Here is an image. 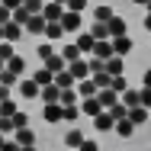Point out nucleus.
I'll return each instance as SVG.
<instances>
[{
	"mask_svg": "<svg viewBox=\"0 0 151 151\" xmlns=\"http://www.w3.org/2000/svg\"><path fill=\"white\" fill-rule=\"evenodd\" d=\"M68 71H71L77 81H87V77H90V58H77V61H71V64H68Z\"/></svg>",
	"mask_w": 151,
	"mask_h": 151,
	"instance_id": "nucleus-1",
	"label": "nucleus"
},
{
	"mask_svg": "<svg viewBox=\"0 0 151 151\" xmlns=\"http://www.w3.org/2000/svg\"><path fill=\"white\" fill-rule=\"evenodd\" d=\"M64 13H68V10L61 6L58 0H52V3H45V10H42V16H45L48 23H61V19H64Z\"/></svg>",
	"mask_w": 151,
	"mask_h": 151,
	"instance_id": "nucleus-2",
	"label": "nucleus"
},
{
	"mask_svg": "<svg viewBox=\"0 0 151 151\" xmlns=\"http://www.w3.org/2000/svg\"><path fill=\"white\" fill-rule=\"evenodd\" d=\"M77 93H81V100H93V96L100 93V84H96L93 77H87V81H77Z\"/></svg>",
	"mask_w": 151,
	"mask_h": 151,
	"instance_id": "nucleus-3",
	"label": "nucleus"
},
{
	"mask_svg": "<svg viewBox=\"0 0 151 151\" xmlns=\"http://www.w3.org/2000/svg\"><path fill=\"white\" fill-rule=\"evenodd\" d=\"M81 113H84V116H90V119H96V116H100V113H106V109H103L100 96H93V100H81Z\"/></svg>",
	"mask_w": 151,
	"mask_h": 151,
	"instance_id": "nucleus-4",
	"label": "nucleus"
},
{
	"mask_svg": "<svg viewBox=\"0 0 151 151\" xmlns=\"http://www.w3.org/2000/svg\"><path fill=\"white\" fill-rule=\"evenodd\" d=\"M42 116H45V122H64V106L61 103H45Z\"/></svg>",
	"mask_w": 151,
	"mask_h": 151,
	"instance_id": "nucleus-5",
	"label": "nucleus"
},
{
	"mask_svg": "<svg viewBox=\"0 0 151 151\" xmlns=\"http://www.w3.org/2000/svg\"><path fill=\"white\" fill-rule=\"evenodd\" d=\"M84 142H87V138H84V132H81V129H68V132H64V148L77 151Z\"/></svg>",
	"mask_w": 151,
	"mask_h": 151,
	"instance_id": "nucleus-6",
	"label": "nucleus"
},
{
	"mask_svg": "<svg viewBox=\"0 0 151 151\" xmlns=\"http://www.w3.org/2000/svg\"><path fill=\"white\" fill-rule=\"evenodd\" d=\"M19 93H23V100H39L42 96V87L29 77V81H19Z\"/></svg>",
	"mask_w": 151,
	"mask_h": 151,
	"instance_id": "nucleus-7",
	"label": "nucleus"
},
{
	"mask_svg": "<svg viewBox=\"0 0 151 151\" xmlns=\"http://www.w3.org/2000/svg\"><path fill=\"white\" fill-rule=\"evenodd\" d=\"M93 129H100V132H113L116 129V116L106 109V113H100L96 119H93Z\"/></svg>",
	"mask_w": 151,
	"mask_h": 151,
	"instance_id": "nucleus-8",
	"label": "nucleus"
},
{
	"mask_svg": "<svg viewBox=\"0 0 151 151\" xmlns=\"http://www.w3.org/2000/svg\"><path fill=\"white\" fill-rule=\"evenodd\" d=\"M45 29H48V19L42 13H35L29 23H26V32H32V35H45Z\"/></svg>",
	"mask_w": 151,
	"mask_h": 151,
	"instance_id": "nucleus-9",
	"label": "nucleus"
},
{
	"mask_svg": "<svg viewBox=\"0 0 151 151\" xmlns=\"http://www.w3.org/2000/svg\"><path fill=\"white\" fill-rule=\"evenodd\" d=\"M113 55H116V48H113V39H106V42H96V45H93V58L109 61Z\"/></svg>",
	"mask_w": 151,
	"mask_h": 151,
	"instance_id": "nucleus-10",
	"label": "nucleus"
},
{
	"mask_svg": "<svg viewBox=\"0 0 151 151\" xmlns=\"http://www.w3.org/2000/svg\"><path fill=\"white\" fill-rule=\"evenodd\" d=\"M61 26H64V32H81V26H84V19H81V13H64V19H61Z\"/></svg>",
	"mask_w": 151,
	"mask_h": 151,
	"instance_id": "nucleus-11",
	"label": "nucleus"
},
{
	"mask_svg": "<svg viewBox=\"0 0 151 151\" xmlns=\"http://www.w3.org/2000/svg\"><path fill=\"white\" fill-rule=\"evenodd\" d=\"M96 96H100V103H103V109H113V106H116V103H119L122 96L116 90H113V87H103V90L96 93Z\"/></svg>",
	"mask_w": 151,
	"mask_h": 151,
	"instance_id": "nucleus-12",
	"label": "nucleus"
},
{
	"mask_svg": "<svg viewBox=\"0 0 151 151\" xmlns=\"http://www.w3.org/2000/svg\"><path fill=\"white\" fill-rule=\"evenodd\" d=\"M19 39H23V26H19V23H6V26H3V42H13V45H16Z\"/></svg>",
	"mask_w": 151,
	"mask_h": 151,
	"instance_id": "nucleus-13",
	"label": "nucleus"
},
{
	"mask_svg": "<svg viewBox=\"0 0 151 151\" xmlns=\"http://www.w3.org/2000/svg\"><path fill=\"white\" fill-rule=\"evenodd\" d=\"M55 84H58L61 90H74V87H77V77H74L71 71H61V74H55Z\"/></svg>",
	"mask_w": 151,
	"mask_h": 151,
	"instance_id": "nucleus-14",
	"label": "nucleus"
},
{
	"mask_svg": "<svg viewBox=\"0 0 151 151\" xmlns=\"http://www.w3.org/2000/svg\"><path fill=\"white\" fill-rule=\"evenodd\" d=\"M13 138H16V145H19V148L35 145V132H32V129H19V132H13Z\"/></svg>",
	"mask_w": 151,
	"mask_h": 151,
	"instance_id": "nucleus-15",
	"label": "nucleus"
},
{
	"mask_svg": "<svg viewBox=\"0 0 151 151\" xmlns=\"http://www.w3.org/2000/svg\"><path fill=\"white\" fill-rule=\"evenodd\" d=\"M90 35L96 42H106V39H113L109 35V23H90Z\"/></svg>",
	"mask_w": 151,
	"mask_h": 151,
	"instance_id": "nucleus-16",
	"label": "nucleus"
},
{
	"mask_svg": "<svg viewBox=\"0 0 151 151\" xmlns=\"http://www.w3.org/2000/svg\"><path fill=\"white\" fill-rule=\"evenodd\" d=\"M39 100H45V103H61V87H58V84L42 87V96H39Z\"/></svg>",
	"mask_w": 151,
	"mask_h": 151,
	"instance_id": "nucleus-17",
	"label": "nucleus"
},
{
	"mask_svg": "<svg viewBox=\"0 0 151 151\" xmlns=\"http://www.w3.org/2000/svg\"><path fill=\"white\" fill-rule=\"evenodd\" d=\"M93 45H96V39H93L90 32H81V35H77V48H81L84 55H93Z\"/></svg>",
	"mask_w": 151,
	"mask_h": 151,
	"instance_id": "nucleus-18",
	"label": "nucleus"
},
{
	"mask_svg": "<svg viewBox=\"0 0 151 151\" xmlns=\"http://www.w3.org/2000/svg\"><path fill=\"white\" fill-rule=\"evenodd\" d=\"M113 48H116V55H119V58H125V55L132 52V39H129V35H119V39H113Z\"/></svg>",
	"mask_w": 151,
	"mask_h": 151,
	"instance_id": "nucleus-19",
	"label": "nucleus"
},
{
	"mask_svg": "<svg viewBox=\"0 0 151 151\" xmlns=\"http://www.w3.org/2000/svg\"><path fill=\"white\" fill-rule=\"evenodd\" d=\"M32 81H35L39 87H48V84H55V74H52L48 68H39V71L32 74Z\"/></svg>",
	"mask_w": 151,
	"mask_h": 151,
	"instance_id": "nucleus-20",
	"label": "nucleus"
},
{
	"mask_svg": "<svg viewBox=\"0 0 151 151\" xmlns=\"http://www.w3.org/2000/svg\"><path fill=\"white\" fill-rule=\"evenodd\" d=\"M125 29H129V26H125V19H122V16H113V19H109V35H113V39L125 35Z\"/></svg>",
	"mask_w": 151,
	"mask_h": 151,
	"instance_id": "nucleus-21",
	"label": "nucleus"
},
{
	"mask_svg": "<svg viewBox=\"0 0 151 151\" xmlns=\"http://www.w3.org/2000/svg\"><path fill=\"white\" fill-rule=\"evenodd\" d=\"M45 68H48L52 74H61V71H68V61L61 58V55H52V58L45 61Z\"/></svg>",
	"mask_w": 151,
	"mask_h": 151,
	"instance_id": "nucleus-22",
	"label": "nucleus"
},
{
	"mask_svg": "<svg viewBox=\"0 0 151 151\" xmlns=\"http://www.w3.org/2000/svg\"><path fill=\"white\" fill-rule=\"evenodd\" d=\"M81 55H84V52L77 48V42H71V45H64V48H61V58L68 61V64H71V61H77Z\"/></svg>",
	"mask_w": 151,
	"mask_h": 151,
	"instance_id": "nucleus-23",
	"label": "nucleus"
},
{
	"mask_svg": "<svg viewBox=\"0 0 151 151\" xmlns=\"http://www.w3.org/2000/svg\"><path fill=\"white\" fill-rule=\"evenodd\" d=\"M122 103H125L129 109L142 106V90H125V93H122Z\"/></svg>",
	"mask_w": 151,
	"mask_h": 151,
	"instance_id": "nucleus-24",
	"label": "nucleus"
},
{
	"mask_svg": "<svg viewBox=\"0 0 151 151\" xmlns=\"http://www.w3.org/2000/svg\"><path fill=\"white\" fill-rule=\"evenodd\" d=\"M132 132H135V122L132 119H119L116 122V135H119V138H129Z\"/></svg>",
	"mask_w": 151,
	"mask_h": 151,
	"instance_id": "nucleus-25",
	"label": "nucleus"
},
{
	"mask_svg": "<svg viewBox=\"0 0 151 151\" xmlns=\"http://www.w3.org/2000/svg\"><path fill=\"white\" fill-rule=\"evenodd\" d=\"M77 103H81L77 87H74V90H61V106H77Z\"/></svg>",
	"mask_w": 151,
	"mask_h": 151,
	"instance_id": "nucleus-26",
	"label": "nucleus"
},
{
	"mask_svg": "<svg viewBox=\"0 0 151 151\" xmlns=\"http://www.w3.org/2000/svg\"><path fill=\"white\" fill-rule=\"evenodd\" d=\"M129 119L135 122V125H145L148 122V109L145 106H135V109H129Z\"/></svg>",
	"mask_w": 151,
	"mask_h": 151,
	"instance_id": "nucleus-27",
	"label": "nucleus"
},
{
	"mask_svg": "<svg viewBox=\"0 0 151 151\" xmlns=\"http://www.w3.org/2000/svg\"><path fill=\"white\" fill-rule=\"evenodd\" d=\"M122 71H125V64H122L119 55H113V58L106 61V74H113V77H116V74H122Z\"/></svg>",
	"mask_w": 151,
	"mask_h": 151,
	"instance_id": "nucleus-28",
	"label": "nucleus"
},
{
	"mask_svg": "<svg viewBox=\"0 0 151 151\" xmlns=\"http://www.w3.org/2000/svg\"><path fill=\"white\" fill-rule=\"evenodd\" d=\"M113 16H116L113 6H96V10H93V19H96V23H109Z\"/></svg>",
	"mask_w": 151,
	"mask_h": 151,
	"instance_id": "nucleus-29",
	"label": "nucleus"
},
{
	"mask_svg": "<svg viewBox=\"0 0 151 151\" xmlns=\"http://www.w3.org/2000/svg\"><path fill=\"white\" fill-rule=\"evenodd\" d=\"M6 71H10V74H16V77H19V74H23V71H26V61L19 58V55H16V58H10V61H6Z\"/></svg>",
	"mask_w": 151,
	"mask_h": 151,
	"instance_id": "nucleus-30",
	"label": "nucleus"
},
{
	"mask_svg": "<svg viewBox=\"0 0 151 151\" xmlns=\"http://www.w3.org/2000/svg\"><path fill=\"white\" fill-rule=\"evenodd\" d=\"M61 35H64V26H61V23H48L45 39H48V42H55V39H61Z\"/></svg>",
	"mask_w": 151,
	"mask_h": 151,
	"instance_id": "nucleus-31",
	"label": "nucleus"
},
{
	"mask_svg": "<svg viewBox=\"0 0 151 151\" xmlns=\"http://www.w3.org/2000/svg\"><path fill=\"white\" fill-rule=\"evenodd\" d=\"M29 19H32V13L26 10V6H19V10H13V23H19L23 29H26V23H29Z\"/></svg>",
	"mask_w": 151,
	"mask_h": 151,
	"instance_id": "nucleus-32",
	"label": "nucleus"
},
{
	"mask_svg": "<svg viewBox=\"0 0 151 151\" xmlns=\"http://www.w3.org/2000/svg\"><path fill=\"white\" fill-rule=\"evenodd\" d=\"M35 52H39V58H42V61H48V58H52V55H58V52H55V45H52V42H42V45H39V48H35Z\"/></svg>",
	"mask_w": 151,
	"mask_h": 151,
	"instance_id": "nucleus-33",
	"label": "nucleus"
},
{
	"mask_svg": "<svg viewBox=\"0 0 151 151\" xmlns=\"http://www.w3.org/2000/svg\"><path fill=\"white\" fill-rule=\"evenodd\" d=\"M109 87H113V90H116V93H119V96H122V93L129 90V81H125V77H122V74H116V77H113V84H109Z\"/></svg>",
	"mask_w": 151,
	"mask_h": 151,
	"instance_id": "nucleus-34",
	"label": "nucleus"
},
{
	"mask_svg": "<svg viewBox=\"0 0 151 151\" xmlns=\"http://www.w3.org/2000/svg\"><path fill=\"white\" fill-rule=\"evenodd\" d=\"M109 113L116 116V122H119V119H129V106H125L122 100H119V103H116V106H113V109H109Z\"/></svg>",
	"mask_w": 151,
	"mask_h": 151,
	"instance_id": "nucleus-35",
	"label": "nucleus"
},
{
	"mask_svg": "<svg viewBox=\"0 0 151 151\" xmlns=\"http://www.w3.org/2000/svg\"><path fill=\"white\" fill-rule=\"evenodd\" d=\"M64 10H71V13H84V10H87V0H68Z\"/></svg>",
	"mask_w": 151,
	"mask_h": 151,
	"instance_id": "nucleus-36",
	"label": "nucleus"
},
{
	"mask_svg": "<svg viewBox=\"0 0 151 151\" xmlns=\"http://www.w3.org/2000/svg\"><path fill=\"white\" fill-rule=\"evenodd\" d=\"M0 58H3V61L16 58V52H13V42H0Z\"/></svg>",
	"mask_w": 151,
	"mask_h": 151,
	"instance_id": "nucleus-37",
	"label": "nucleus"
},
{
	"mask_svg": "<svg viewBox=\"0 0 151 151\" xmlns=\"http://www.w3.org/2000/svg\"><path fill=\"white\" fill-rule=\"evenodd\" d=\"M77 116H81V103L77 106H64V122H77Z\"/></svg>",
	"mask_w": 151,
	"mask_h": 151,
	"instance_id": "nucleus-38",
	"label": "nucleus"
},
{
	"mask_svg": "<svg viewBox=\"0 0 151 151\" xmlns=\"http://www.w3.org/2000/svg\"><path fill=\"white\" fill-rule=\"evenodd\" d=\"M23 6H26V10H29L32 16H35V13H42V10H45V0H26Z\"/></svg>",
	"mask_w": 151,
	"mask_h": 151,
	"instance_id": "nucleus-39",
	"label": "nucleus"
},
{
	"mask_svg": "<svg viewBox=\"0 0 151 151\" xmlns=\"http://www.w3.org/2000/svg\"><path fill=\"white\" fill-rule=\"evenodd\" d=\"M10 119L16 125V132H19V129H29V116H26V113H16V116H10Z\"/></svg>",
	"mask_w": 151,
	"mask_h": 151,
	"instance_id": "nucleus-40",
	"label": "nucleus"
},
{
	"mask_svg": "<svg viewBox=\"0 0 151 151\" xmlns=\"http://www.w3.org/2000/svg\"><path fill=\"white\" fill-rule=\"evenodd\" d=\"M0 113H3V116H16L19 109H16V103H13V100H3V103H0Z\"/></svg>",
	"mask_w": 151,
	"mask_h": 151,
	"instance_id": "nucleus-41",
	"label": "nucleus"
},
{
	"mask_svg": "<svg viewBox=\"0 0 151 151\" xmlns=\"http://www.w3.org/2000/svg\"><path fill=\"white\" fill-rule=\"evenodd\" d=\"M0 132H3V135L16 132V125H13V119H10V116H0Z\"/></svg>",
	"mask_w": 151,
	"mask_h": 151,
	"instance_id": "nucleus-42",
	"label": "nucleus"
},
{
	"mask_svg": "<svg viewBox=\"0 0 151 151\" xmlns=\"http://www.w3.org/2000/svg\"><path fill=\"white\" fill-rule=\"evenodd\" d=\"M0 81H3V87H13V84H19V77H16V74H10V71H3V74H0Z\"/></svg>",
	"mask_w": 151,
	"mask_h": 151,
	"instance_id": "nucleus-43",
	"label": "nucleus"
},
{
	"mask_svg": "<svg viewBox=\"0 0 151 151\" xmlns=\"http://www.w3.org/2000/svg\"><path fill=\"white\" fill-rule=\"evenodd\" d=\"M6 23H13V10H6V6L0 3V26H6Z\"/></svg>",
	"mask_w": 151,
	"mask_h": 151,
	"instance_id": "nucleus-44",
	"label": "nucleus"
},
{
	"mask_svg": "<svg viewBox=\"0 0 151 151\" xmlns=\"http://www.w3.org/2000/svg\"><path fill=\"white\" fill-rule=\"evenodd\" d=\"M142 106L151 109V87H142Z\"/></svg>",
	"mask_w": 151,
	"mask_h": 151,
	"instance_id": "nucleus-45",
	"label": "nucleus"
},
{
	"mask_svg": "<svg viewBox=\"0 0 151 151\" xmlns=\"http://www.w3.org/2000/svg\"><path fill=\"white\" fill-rule=\"evenodd\" d=\"M77 151H100V145H96V142H90V138H87V142H84V145H81V148Z\"/></svg>",
	"mask_w": 151,
	"mask_h": 151,
	"instance_id": "nucleus-46",
	"label": "nucleus"
},
{
	"mask_svg": "<svg viewBox=\"0 0 151 151\" xmlns=\"http://www.w3.org/2000/svg\"><path fill=\"white\" fill-rule=\"evenodd\" d=\"M23 3H26V0H3V6H6V10H19Z\"/></svg>",
	"mask_w": 151,
	"mask_h": 151,
	"instance_id": "nucleus-47",
	"label": "nucleus"
},
{
	"mask_svg": "<svg viewBox=\"0 0 151 151\" xmlns=\"http://www.w3.org/2000/svg\"><path fill=\"white\" fill-rule=\"evenodd\" d=\"M3 151H23V148L16 145V138H6V145H3Z\"/></svg>",
	"mask_w": 151,
	"mask_h": 151,
	"instance_id": "nucleus-48",
	"label": "nucleus"
},
{
	"mask_svg": "<svg viewBox=\"0 0 151 151\" xmlns=\"http://www.w3.org/2000/svg\"><path fill=\"white\" fill-rule=\"evenodd\" d=\"M10 96H13V87H0V103H3V100H10Z\"/></svg>",
	"mask_w": 151,
	"mask_h": 151,
	"instance_id": "nucleus-49",
	"label": "nucleus"
},
{
	"mask_svg": "<svg viewBox=\"0 0 151 151\" xmlns=\"http://www.w3.org/2000/svg\"><path fill=\"white\" fill-rule=\"evenodd\" d=\"M142 87H151V68L145 71V77H142Z\"/></svg>",
	"mask_w": 151,
	"mask_h": 151,
	"instance_id": "nucleus-50",
	"label": "nucleus"
},
{
	"mask_svg": "<svg viewBox=\"0 0 151 151\" xmlns=\"http://www.w3.org/2000/svg\"><path fill=\"white\" fill-rule=\"evenodd\" d=\"M132 3H135V6H148L151 0H132Z\"/></svg>",
	"mask_w": 151,
	"mask_h": 151,
	"instance_id": "nucleus-51",
	"label": "nucleus"
},
{
	"mask_svg": "<svg viewBox=\"0 0 151 151\" xmlns=\"http://www.w3.org/2000/svg\"><path fill=\"white\" fill-rule=\"evenodd\" d=\"M145 29L151 32V13H148V16H145Z\"/></svg>",
	"mask_w": 151,
	"mask_h": 151,
	"instance_id": "nucleus-52",
	"label": "nucleus"
},
{
	"mask_svg": "<svg viewBox=\"0 0 151 151\" xmlns=\"http://www.w3.org/2000/svg\"><path fill=\"white\" fill-rule=\"evenodd\" d=\"M3 145H6V135H3V132H0V151H3Z\"/></svg>",
	"mask_w": 151,
	"mask_h": 151,
	"instance_id": "nucleus-53",
	"label": "nucleus"
},
{
	"mask_svg": "<svg viewBox=\"0 0 151 151\" xmlns=\"http://www.w3.org/2000/svg\"><path fill=\"white\" fill-rule=\"evenodd\" d=\"M3 71H6V61H3V58H0V74H3Z\"/></svg>",
	"mask_w": 151,
	"mask_h": 151,
	"instance_id": "nucleus-54",
	"label": "nucleus"
},
{
	"mask_svg": "<svg viewBox=\"0 0 151 151\" xmlns=\"http://www.w3.org/2000/svg\"><path fill=\"white\" fill-rule=\"evenodd\" d=\"M23 151H39V148H35V145H29V148H23Z\"/></svg>",
	"mask_w": 151,
	"mask_h": 151,
	"instance_id": "nucleus-55",
	"label": "nucleus"
},
{
	"mask_svg": "<svg viewBox=\"0 0 151 151\" xmlns=\"http://www.w3.org/2000/svg\"><path fill=\"white\" fill-rule=\"evenodd\" d=\"M0 42H3V26H0Z\"/></svg>",
	"mask_w": 151,
	"mask_h": 151,
	"instance_id": "nucleus-56",
	"label": "nucleus"
},
{
	"mask_svg": "<svg viewBox=\"0 0 151 151\" xmlns=\"http://www.w3.org/2000/svg\"><path fill=\"white\" fill-rule=\"evenodd\" d=\"M148 13H151V3H148Z\"/></svg>",
	"mask_w": 151,
	"mask_h": 151,
	"instance_id": "nucleus-57",
	"label": "nucleus"
},
{
	"mask_svg": "<svg viewBox=\"0 0 151 151\" xmlns=\"http://www.w3.org/2000/svg\"><path fill=\"white\" fill-rule=\"evenodd\" d=\"M0 87H3V81H0Z\"/></svg>",
	"mask_w": 151,
	"mask_h": 151,
	"instance_id": "nucleus-58",
	"label": "nucleus"
},
{
	"mask_svg": "<svg viewBox=\"0 0 151 151\" xmlns=\"http://www.w3.org/2000/svg\"><path fill=\"white\" fill-rule=\"evenodd\" d=\"M0 3H3V0H0Z\"/></svg>",
	"mask_w": 151,
	"mask_h": 151,
	"instance_id": "nucleus-59",
	"label": "nucleus"
},
{
	"mask_svg": "<svg viewBox=\"0 0 151 151\" xmlns=\"http://www.w3.org/2000/svg\"><path fill=\"white\" fill-rule=\"evenodd\" d=\"M0 116H3V113H0Z\"/></svg>",
	"mask_w": 151,
	"mask_h": 151,
	"instance_id": "nucleus-60",
	"label": "nucleus"
},
{
	"mask_svg": "<svg viewBox=\"0 0 151 151\" xmlns=\"http://www.w3.org/2000/svg\"><path fill=\"white\" fill-rule=\"evenodd\" d=\"M68 151H71V148H68Z\"/></svg>",
	"mask_w": 151,
	"mask_h": 151,
	"instance_id": "nucleus-61",
	"label": "nucleus"
}]
</instances>
